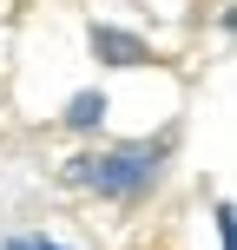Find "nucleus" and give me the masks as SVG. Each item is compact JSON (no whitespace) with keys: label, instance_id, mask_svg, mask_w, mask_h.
I'll list each match as a JSON object with an SVG mask.
<instances>
[{"label":"nucleus","instance_id":"nucleus-4","mask_svg":"<svg viewBox=\"0 0 237 250\" xmlns=\"http://www.w3.org/2000/svg\"><path fill=\"white\" fill-rule=\"evenodd\" d=\"M0 250H73V244H60V237H46V230H20V237H7Z\"/></svg>","mask_w":237,"mask_h":250},{"label":"nucleus","instance_id":"nucleus-3","mask_svg":"<svg viewBox=\"0 0 237 250\" xmlns=\"http://www.w3.org/2000/svg\"><path fill=\"white\" fill-rule=\"evenodd\" d=\"M106 112H112L106 92H73V99H66V125H73V132H99Z\"/></svg>","mask_w":237,"mask_h":250},{"label":"nucleus","instance_id":"nucleus-2","mask_svg":"<svg viewBox=\"0 0 237 250\" xmlns=\"http://www.w3.org/2000/svg\"><path fill=\"white\" fill-rule=\"evenodd\" d=\"M92 53H99L106 66H145L151 46L138 33H125V26H92Z\"/></svg>","mask_w":237,"mask_h":250},{"label":"nucleus","instance_id":"nucleus-1","mask_svg":"<svg viewBox=\"0 0 237 250\" xmlns=\"http://www.w3.org/2000/svg\"><path fill=\"white\" fill-rule=\"evenodd\" d=\"M158 171H165V145H106V151H79V158L66 165V178H73L79 191H99V198H112V204L145 198V191L158 185Z\"/></svg>","mask_w":237,"mask_h":250}]
</instances>
